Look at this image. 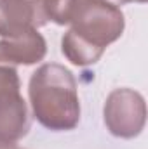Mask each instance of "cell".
I'll return each instance as SVG.
<instances>
[{
  "label": "cell",
  "instance_id": "1",
  "mask_svg": "<svg viewBox=\"0 0 148 149\" xmlns=\"http://www.w3.org/2000/svg\"><path fill=\"white\" fill-rule=\"evenodd\" d=\"M70 24L72 28L61 40V50L70 63L89 66L98 63L105 49L122 37L125 21L118 7L87 0Z\"/></svg>",
  "mask_w": 148,
  "mask_h": 149
},
{
  "label": "cell",
  "instance_id": "2",
  "mask_svg": "<svg viewBox=\"0 0 148 149\" xmlns=\"http://www.w3.org/2000/svg\"><path fill=\"white\" fill-rule=\"evenodd\" d=\"M28 95L40 125L54 132L73 130L80 121L77 81L61 64H42L30 78Z\"/></svg>",
  "mask_w": 148,
  "mask_h": 149
},
{
  "label": "cell",
  "instance_id": "3",
  "mask_svg": "<svg viewBox=\"0 0 148 149\" xmlns=\"http://www.w3.org/2000/svg\"><path fill=\"white\" fill-rule=\"evenodd\" d=\"M105 125L111 135L132 139L141 134L147 121V104L140 92L132 88H115L105 102Z\"/></svg>",
  "mask_w": 148,
  "mask_h": 149
},
{
  "label": "cell",
  "instance_id": "4",
  "mask_svg": "<svg viewBox=\"0 0 148 149\" xmlns=\"http://www.w3.org/2000/svg\"><path fill=\"white\" fill-rule=\"evenodd\" d=\"M47 21L45 0H0V37H19Z\"/></svg>",
  "mask_w": 148,
  "mask_h": 149
},
{
  "label": "cell",
  "instance_id": "5",
  "mask_svg": "<svg viewBox=\"0 0 148 149\" xmlns=\"http://www.w3.org/2000/svg\"><path fill=\"white\" fill-rule=\"evenodd\" d=\"M30 130V114L19 90L0 92V144H14Z\"/></svg>",
  "mask_w": 148,
  "mask_h": 149
},
{
  "label": "cell",
  "instance_id": "6",
  "mask_svg": "<svg viewBox=\"0 0 148 149\" xmlns=\"http://www.w3.org/2000/svg\"><path fill=\"white\" fill-rule=\"evenodd\" d=\"M47 43L37 30H30L19 37L0 40V64H35L44 59Z\"/></svg>",
  "mask_w": 148,
  "mask_h": 149
},
{
  "label": "cell",
  "instance_id": "7",
  "mask_svg": "<svg viewBox=\"0 0 148 149\" xmlns=\"http://www.w3.org/2000/svg\"><path fill=\"white\" fill-rule=\"evenodd\" d=\"M85 2L87 0H45L47 19L61 26L70 24Z\"/></svg>",
  "mask_w": 148,
  "mask_h": 149
},
{
  "label": "cell",
  "instance_id": "8",
  "mask_svg": "<svg viewBox=\"0 0 148 149\" xmlns=\"http://www.w3.org/2000/svg\"><path fill=\"white\" fill-rule=\"evenodd\" d=\"M19 90V76L12 66L0 64V92Z\"/></svg>",
  "mask_w": 148,
  "mask_h": 149
},
{
  "label": "cell",
  "instance_id": "9",
  "mask_svg": "<svg viewBox=\"0 0 148 149\" xmlns=\"http://www.w3.org/2000/svg\"><path fill=\"white\" fill-rule=\"evenodd\" d=\"M105 3H110L113 7H120V5H127V3H132V2H138V3H145L147 0H101Z\"/></svg>",
  "mask_w": 148,
  "mask_h": 149
},
{
  "label": "cell",
  "instance_id": "10",
  "mask_svg": "<svg viewBox=\"0 0 148 149\" xmlns=\"http://www.w3.org/2000/svg\"><path fill=\"white\" fill-rule=\"evenodd\" d=\"M0 149H19V148H16L14 144H0Z\"/></svg>",
  "mask_w": 148,
  "mask_h": 149
}]
</instances>
